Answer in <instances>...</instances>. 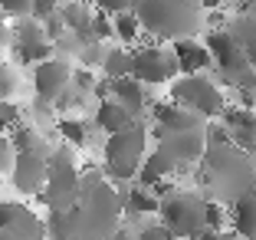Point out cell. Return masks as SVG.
Here are the masks:
<instances>
[{
  "label": "cell",
  "mask_w": 256,
  "mask_h": 240,
  "mask_svg": "<svg viewBox=\"0 0 256 240\" xmlns=\"http://www.w3.org/2000/svg\"><path fill=\"white\" fill-rule=\"evenodd\" d=\"M217 240H234V237H220V233H217Z\"/></svg>",
  "instance_id": "31"
},
{
  "label": "cell",
  "mask_w": 256,
  "mask_h": 240,
  "mask_svg": "<svg viewBox=\"0 0 256 240\" xmlns=\"http://www.w3.org/2000/svg\"><path fill=\"white\" fill-rule=\"evenodd\" d=\"M158 151H164L171 158L174 165H181V161H197L204 151V132H174V135H161V145Z\"/></svg>",
  "instance_id": "11"
},
{
  "label": "cell",
  "mask_w": 256,
  "mask_h": 240,
  "mask_svg": "<svg viewBox=\"0 0 256 240\" xmlns=\"http://www.w3.org/2000/svg\"><path fill=\"white\" fill-rule=\"evenodd\" d=\"M53 53V46H50V40L43 37V27L40 23H26L23 20L20 27H16V56H20L23 63H46L53 60L50 56Z\"/></svg>",
  "instance_id": "10"
},
{
  "label": "cell",
  "mask_w": 256,
  "mask_h": 240,
  "mask_svg": "<svg viewBox=\"0 0 256 240\" xmlns=\"http://www.w3.org/2000/svg\"><path fill=\"white\" fill-rule=\"evenodd\" d=\"M158 194H151L148 188H135L128 194V210H135V214H151V210H158Z\"/></svg>",
  "instance_id": "20"
},
{
  "label": "cell",
  "mask_w": 256,
  "mask_h": 240,
  "mask_svg": "<svg viewBox=\"0 0 256 240\" xmlns=\"http://www.w3.org/2000/svg\"><path fill=\"white\" fill-rule=\"evenodd\" d=\"M138 30H142V23H138V17L135 14H115V20H112V37H118L122 43H132V40L138 37Z\"/></svg>",
  "instance_id": "19"
},
{
  "label": "cell",
  "mask_w": 256,
  "mask_h": 240,
  "mask_svg": "<svg viewBox=\"0 0 256 240\" xmlns=\"http://www.w3.org/2000/svg\"><path fill=\"white\" fill-rule=\"evenodd\" d=\"M112 92H115V102L125 109L132 119H135L142 109H148V99H144V86L135 83L132 76H125V79H115L112 83Z\"/></svg>",
  "instance_id": "14"
},
{
  "label": "cell",
  "mask_w": 256,
  "mask_h": 240,
  "mask_svg": "<svg viewBox=\"0 0 256 240\" xmlns=\"http://www.w3.org/2000/svg\"><path fill=\"white\" fill-rule=\"evenodd\" d=\"M102 69H106L108 83H115V79H125L128 73H132V53L125 50H112L106 56V63H102Z\"/></svg>",
  "instance_id": "18"
},
{
  "label": "cell",
  "mask_w": 256,
  "mask_h": 240,
  "mask_svg": "<svg viewBox=\"0 0 256 240\" xmlns=\"http://www.w3.org/2000/svg\"><path fill=\"white\" fill-rule=\"evenodd\" d=\"M132 4H135V0H96L98 14H125Z\"/></svg>",
  "instance_id": "25"
},
{
  "label": "cell",
  "mask_w": 256,
  "mask_h": 240,
  "mask_svg": "<svg viewBox=\"0 0 256 240\" xmlns=\"http://www.w3.org/2000/svg\"><path fill=\"white\" fill-rule=\"evenodd\" d=\"M89 33H92V37H98V40L112 37V20H108L106 14H96V17L89 20Z\"/></svg>",
  "instance_id": "24"
},
{
  "label": "cell",
  "mask_w": 256,
  "mask_h": 240,
  "mask_svg": "<svg viewBox=\"0 0 256 240\" xmlns=\"http://www.w3.org/2000/svg\"><path fill=\"white\" fill-rule=\"evenodd\" d=\"M79 194V171H76L69 151H56L46 161V184H43V201L50 210H69Z\"/></svg>",
  "instance_id": "4"
},
{
  "label": "cell",
  "mask_w": 256,
  "mask_h": 240,
  "mask_svg": "<svg viewBox=\"0 0 256 240\" xmlns=\"http://www.w3.org/2000/svg\"><path fill=\"white\" fill-rule=\"evenodd\" d=\"M56 128H60V135L66 138L69 145H76V148L86 145V125L79 119H60V122H56Z\"/></svg>",
  "instance_id": "21"
},
{
  "label": "cell",
  "mask_w": 256,
  "mask_h": 240,
  "mask_svg": "<svg viewBox=\"0 0 256 240\" xmlns=\"http://www.w3.org/2000/svg\"><path fill=\"white\" fill-rule=\"evenodd\" d=\"M154 115H158L161 128H164L161 135H174V132H197V128H200V115L188 112V109H181V105H158Z\"/></svg>",
  "instance_id": "13"
},
{
  "label": "cell",
  "mask_w": 256,
  "mask_h": 240,
  "mask_svg": "<svg viewBox=\"0 0 256 240\" xmlns=\"http://www.w3.org/2000/svg\"><path fill=\"white\" fill-rule=\"evenodd\" d=\"M138 4V23L148 30L161 33L171 40H188L200 27L197 20V0H135Z\"/></svg>",
  "instance_id": "1"
},
{
  "label": "cell",
  "mask_w": 256,
  "mask_h": 240,
  "mask_svg": "<svg viewBox=\"0 0 256 240\" xmlns=\"http://www.w3.org/2000/svg\"><path fill=\"white\" fill-rule=\"evenodd\" d=\"M144 125H138V122H132L128 128H122V132H115V135H108L106 142V168L112 178L118 181H128L132 174L142 168V155H144Z\"/></svg>",
  "instance_id": "2"
},
{
  "label": "cell",
  "mask_w": 256,
  "mask_h": 240,
  "mask_svg": "<svg viewBox=\"0 0 256 240\" xmlns=\"http://www.w3.org/2000/svg\"><path fill=\"white\" fill-rule=\"evenodd\" d=\"M234 227L240 237L256 240V191H243L234 207Z\"/></svg>",
  "instance_id": "15"
},
{
  "label": "cell",
  "mask_w": 256,
  "mask_h": 240,
  "mask_svg": "<svg viewBox=\"0 0 256 240\" xmlns=\"http://www.w3.org/2000/svg\"><path fill=\"white\" fill-rule=\"evenodd\" d=\"M56 4H60V0H33V10H30V14H33V17H43V20H46V17L56 14Z\"/></svg>",
  "instance_id": "26"
},
{
  "label": "cell",
  "mask_w": 256,
  "mask_h": 240,
  "mask_svg": "<svg viewBox=\"0 0 256 240\" xmlns=\"http://www.w3.org/2000/svg\"><path fill=\"white\" fill-rule=\"evenodd\" d=\"M207 53H210V60L220 66V73L226 79H234V83L250 79V60L243 53V46L234 40V33H210L207 37Z\"/></svg>",
  "instance_id": "7"
},
{
  "label": "cell",
  "mask_w": 256,
  "mask_h": 240,
  "mask_svg": "<svg viewBox=\"0 0 256 240\" xmlns=\"http://www.w3.org/2000/svg\"><path fill=\"white\" fill-rule=\"evenodd\" d=\"M226 125L234 128L240 148H256V115L253 112H226Z\"/></svg>",
  "instance_id": "17"
},
{
  "label": "cell",
  "mask_w": 256,
  "mask_h": 240,
  "mask_svg": "<svg viewBox=\"0 0 256 240\" xmlns=\"http://www.w3.org/2000/svg\"><path fill=\"white\" fill-rule=\"evenodd\" d=\"M207 7H220V4H226V0H204Z\"/></svg>",
  "instance_id": "30"
},
{
  "label": "cell",
  "mask_w": 256,
  "mask_h": 240,
  "mask_svg": "<svg viewBox=\"0 0 256 240\" xmlns=\"http://www.w3.org/2000/svg\"><path fill=\"white\" fill-rule=\"evenodd\" d=\"M161 217H164V230L171 233V237H197L200 230H207L204 227V210H207V201H200L197 194H168L161 197L158 204Z\"/></svg>",
  "instance_id": "3"
},
{
  "label": "cell",
  "mask_w": 256,
  "mask_h": 240,
  "mask_svg": "<svg viewBox=\"0 0 256 240\" xmlns=\"http://www.w3.org/2000/svg\"><path fill=\"white\" fill-rule=\"evenodd\" d=\"M171 96H174V105H181L194 115H220L224 112V96L220 89L204 79V76H184L171 86Z\"/></svg>",
  "instance_id": "5"
},
{
  "label": "cell",
  "mask_w": 256,
  "mask_h": 240,
  "mask_svg": "<svg viewBox=\"0 0 256 240\" xmlns=\"http://www.w3.org/2000/svg\"><path fill=\"white\" fill-rule=\"evenodd\" d=\"M69 83H72V69L62 60H46V63H40L36 73H33V89H36V96L43 99V102L60 99Z\"/></svg>",
  "instance_id": "8"
},
{
  "label": "cell",
  "mask_w": 256,
  "mask_h": 240,
  "mask_svg": "<svg viewBox=\"0 0 256 240\" xmlns=\"http://www.w3.org/2000/svg\"><path fill=\"white\" fill-rule=\"evenodd\" d=\"M72 79H76L79 86H86V89H89V86H96V79H92L89 73H72Z\"/></svg>",
  "instance_id": "28"
},
{
  "label": "cell",
  "mask_w": 256,
  "mask_h": 240,
  "mask_svg": "<svg viewBox=\"0 0 256 240\" xmlns=\"http://www.w3.org/2000/svg\"><path fill=\"white\" fill-rule=\"evenodd\" d=\"M132 79L142 86H161L171 76H178V60L164 46H144V50L132 53Z\"/></svg>",
  "instance_id": "6"
},
{
  "label": "cell",
  "mask_w": 256,
  "mask_h": 240,
  "mask_svg": "<svg viewBox=\"0 0 256 240\" xmlns=\"http://www.w3.org/2000/svg\"><path fill=\"white\" fill-rule=\"evenodd\" d=\"M132 122H135V119H132V115H128L125 109L115 102V99H106V102L98 105V112H96V125H98V128H106L108 135H115V132L128 128Z\"/></svg>",
  "instance_id": "16"
},
{
  "label": "cell",
  "mask_w": 256,
  "mask_h": 240,
  "mask_svg": "<svg viewBox=\"0 0 256 240\" xmlns=\"http://www.w3.org/2000/svg\"><path fill=\"white\" fill-rule=\"evenodd\" d=\"M30 10H33V0H0V14L16 17V20L30 17Z\"/></svg>",
  "instance_id": "22"
},
{
  "label": "cell",
  "mask_w": 256,
  "mask_h": 240,
  "mask_svg": "<svg viewBox=\"0 0 256 240\" xmlns=\"http://www.w3.org/2000/svg\"><path fill=\"white\" fill-rule=\"evenodd\" d=\"M108 240H135V237H132V233H125V230H115Z\"/></svg>",
  "instance_id": "29"
},
{
  "label": "cell",
  "mask_w": 256,
  "mask_h": 240,
  "mask_svg": "<svg viewBox=\"0 0 256 240\" xmlns=\"http://www.w3.org/2000/svg\"><path fill=\"white\" fill-rule=\"evenodd\" d=\"M14 184L23 194H40L46 184V158L40 151H16L14 158Z\"/></svg>",
  "instance_id": "9"
},
{
  "label": "cell",
  "mask_w": 256,
  "mask_h": 240,
  "mask_svg": "<svg viewBox=\"0 0 256 240\" xmlns=\"http://www.w3.org/2000/svg\"><path fill=\"white\" fill-rule=\"evenodd\" d=\"M190 240H194V237H190Z\"/></svg>",
  "instance_id": "33"
},
{
  "label": "cell",
  "mask_w": 256,
  "mask_h": 240,
  "mask_svg": "<svg viewBox=\"0 0 256 240\" xmlns=\"http://www.w3.org/2000/svg\"><path fill=\"white\" fill-rule=\"evenodd\" d=\"M174 60H178V73H188V76H197V69H204L210 63V53L207 46H200L197 40H174Z\"/></svg>",
  "instance_id": "12"
},
{
  "label": "cell",
  "mask_w": 256,
  "mask_h": 240,
  "mask_svg": "<svg viewBox=\"0 0 256 240\" xmlns=\"http://www.w3.org/2000/svg\"><path fill=\"white\" fill-rule=\"evenodd\" d=\"M135 240H171V233H168V230H164V227H161V224H158V227H144V230H142V233H138V237H135Z\"/></svg>",
  "instance_id": "27"
},
{
  "label": "cell",
  "mask_w": 256,
  "mask_h": 240,
  "mask_svg": "<svg viewBox=\"0 0 256 240\" xmlns=\"http://www.w3.org/2000/svg\"><path fill=\"white\" fill-rule=\"evenodd\" d=\"M0 184H4V181H0Z\"/></svg>",
  "instance_id": "32"
},
{
  "label": "cell",
  "mask_w": 256,
  "mask_h": 240,
  "mask_svg": "<svg viewBox=\"0 0 256 240\" xmlns=\"http://www.w3.org/2000/svg\"><path fill=\"white\" fill-rule=\"evenodd\" d=\"M20 122V109L7 99H0V128H14Z\"/></svg>",
  "instance_id": "23"
}]
</instances>
